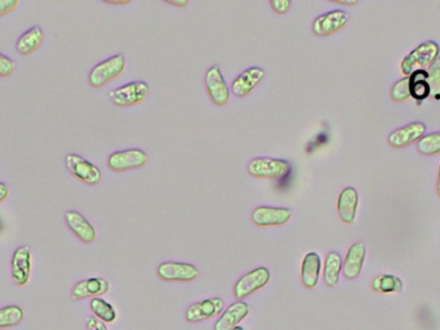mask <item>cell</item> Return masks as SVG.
Listing matches in <instances>:
<instances>
[{
	"label": "cell",
	"mask_w": 440,
	"mask_h": 330,
	"mask_svg": "<svg viewBox=\"0 0 440 330\" xmlns=\"http://www.w3.org/2000/svg\"><path fill=\"white\" fill-rule=\"evenodd\" d=\"M14 62L4 56V54L0 53V78H7L14 73Z\"/></svg>",
	"instance_id": "31"
},
{
	"label": "cell",
	"mask_w": 440,
	"mask_h": 330,
	"mask_svg": "<svg viewBox=\"0 0 440 330\" xmlns=\"http://www.w3.org/2000/svg\"><path fill=\"white\" fill-rule=\"evenodd\" d=\"M223 310H224L223 299L220 298L204 299L201 302L189 306V309L186 312V320L189 323L202 321V320H207V319L220 315V312H223Z\"/></svg>",
	"instance_id": "13"
},
{
	"label": "cell",
	"mask_w": 440,
	"mask_h": 330,
	"mask_svg": "<svg viewBox=\"0 0 440 330\" xmlns=\"http://www.w3.org/2000/svg\"><path fill=\"white\" fill-rule=\"evenodd\" d=\"M390 96L395 102H404L411 97V86H409V76L402 79V81H397L394 84L392 91H390Z\"/></svg>",
	"instance_id": "29"
},
{
	"label": "cell",
	"mask_w": 440,
	"mask_h": 330,
	"mask_svg": "<svg viewBox=\"0 0 440 330\" xmlns=\"http://www.w3.org/2000/svg\"><path fill=\"white\" fill-rule=\"evenodd\" d=\"M320 274V257L310 252L304 257L301 263V282L307 289H314Z\"/></svg>",
	"instance_id": "21"
},
{
	"label": "cell",
	"mask_w": 440,
	"mask_h": 330,
	"mask_svg": "<svg viewBox=\"0 0 440 330\" xmlns=\"http://www.w3.org/2000/svg\"><path fill=\"white\" fill-rule=\"evenodd\" d=\"M264 76H266L264 68H256V66L247 68L234 79L232 87H231L232 93L237 97L250 95L255 87L263 81Z\"/></svg>",
	"instance_id": "15"
},
{
	"label": "cell",
	"mask_w": 440,
	"mask_h": 330,
	"mask_svg": "<svg viewBox=\"0 0 440 330\" xmlns=\"http://www.w3.org/2000/svg\"><path fill=\"white\" fill-rule=\"evenodd\" d=\"M44 41V34L41 27L33 26L26 30L16 41V49L20 54L28 56L41 48Z\"/></svg>",
	"instance_id": "22"
},
{
	"label": "cell",
	"mask_w": 440,
	"mask_h": 330,
	"mask_svg": "<svg viewBox=\"0 0 440 330\" xmlns=\"http://www.w3.org/2000/svg\"><path fill=\"white\" fill-rule=\"evenodd\" d=\"M148 155L140 148H129L116 151L108 156L107 165L114 172H127L130 169L140 168L146 165Z\"/></svg>",
	"instance_id": "6"
},
{
	"label": "cell",
	"mask_w": 440,
	"mask_h": 330,
	"mask_svg": "<svg viewBox=\"0 0 440 330\" xmlns=\"http://www.w3.org/2000/svg\"><path fill=\"white\" fill-rule=\"evenodd\" d=\"M341 271H342V259L340 254L336 252L328 253L323 267V279L327 287L332 288L339 283Z\"/></svg>",
	"instance_id": "23"
},
{
	"label": "cell",
	"mask_w": 440,
	"mask_h": 330,
	"mask_svg": "<svg viewBox=\"0 0 440 330\" xmlns=\"http://www.w3.org/2000/svg\"><path fill=\"white\" fill-rule=\"evenodd\" d=\"M417 150L422 155H438L440 154V132L425 135L417 142Z\"/></svg>",
	"instance_id": "28"
},
{
	"label": "cell",
	"mask_w": 440,
	"mask_h": 330,
	"mask_svg": "<svg viewBox=\"0 0 440 330\" xmlns=\"http://www.w3.org/2000/svg\"><path fill=\"white\" fill-rule=\"evenodd\" d=\"M106 3H110V4H127V3H129V0H124V1H114V0H106Z\"/></svg>",
	"instance_id": "39"
},
{
	"label": "cell",
	"mask_w": 440,
	"mask_h": 330,
	"mask_svg": "<svg viewBox=\"0 0 440 330\" xmlns=\"http://www.w3.org/2000/svg\"><path fill=\"white\" fill-rule=\"evenodd\" d=\"M271 279V272L267 267H258L246 275L241 277L237 283L234 284V294L237 299H245L253 292L261 289L267 285Z\"/></svg>",
	"instance_id": "7"
},
{
	"label": "cell",
	"mask_w": 440,
	"mask_h": 330,
	"mask_svg": "<svg viewBox=\"0 0 440 330\" xmlns=\"http://www.w3.org/2000/svg\"><path fill=\"white\" fill-rule=\"evenodd\" d=\"M371 288L381 294L400 293L403 290V283L399 277L394 275H379L372 280Z\"/></svg>",
	"instance_id": "24"
},
{
	"label": "cell",
	"mask_w": 440,
	"mask_h": 330,
	"mask_svg": "<svg viewBox=\"0 0 440 330\" xmlns=\"http://www.w3.org/2000/svg\"><path fill=\"white\" fill-rule=\"evenodd\" d=\"M439 54V46L435 41H425L402 61L403 74L411 76L414 71L429 68Z\"/></svg>",
	"instance_id": "2"
},
{
	"label": "cell",
	"mask_w": 440,
	"mask_h": 330,
	"mask_svg": "<svg viewBox=\"0 0 440 330\" xmlns=\"http://www.w3.org/2000/svg\"><path fill=\"white\" fill-rule=\"evenodd\" d=\"M427 79H429V86L430 91L434 95H439L440 93V57H438L435 61L429 66L427 71Z\"/></svg>",
	"instance_id": "30"
},
{
	"label": "cell",
	"mask_w": 440,
	"mask_h": 330,
	"mask_svg": "<svg viewBox=\"0 0 440 330\" xmlns=\"http://www.w3.org/2000/svg\"><path fill=\"white\" fill-rule=\"evenodd\" d=\"M334 3H339V4H345V6H355L357 1H342V0H331Z\"/></svg>",
	"instance_id": "37"
},
{
	"label": "cell",
	"mask_w": 440,
	"mask_h": 330,
	"mask_svg": "<svg viewBox=\"0 0 440 330\" xmlns=\"http://www.w3.org/2000/svg\"><path fill=\"white\" fill-rule=\"evenodd\" d=\"M90 310L93 312L97 319H100V321L105 323H112L116 320V311L111 304L106 302L105 299H102L100 297H95L89 304Z\"/></svg>",
	"instance_id": "26"
},
{
	"label": "cell",
	"mask_w": 440,
	"mask_h": 330,
	"mask_svg": "<svg viewBox=\"0 0 440 330\" xmlns=\"http://www.w3.org/2000/svg\"><path fill=\"white\" fill-rule=\"evenodd\" d=\"M232 330H245V329H243V328H241V326H236V328H234V329Z\"/></svg>",
	"instance_id": "40"
},
{
	"label": "cell",
	"mask_w": 440,
	"mask_h": 330,
	"mask_svg": "<svg viewBox=\"0 0 440 330\" xmlns=\"http://www.w3.org/2000/svg\"><path fill=\"white\" fill-rule=\"evenodd\" d=\"M167 4H172V6H175V7H187L188 0H182V1H177V0H167Z\"/></svg>",
	"instance_id": "36"
},
{
	"label": "cell",
	"mask_w": 440,
	"mask_h": 330,
	"mask_svg": "<svg viewBox=\"0 0 440 330\" xmlns=\"http://www.w3.org/2000/svg\"><path fill=\"white\" fill-rule=\"evenodd\" d=\"M108 288H110V285L107 283L106 279L90 277V279L83 280L80 283L76 284L73 288L71 296L75 301L85 299V298H95V297L106 294Z\"/></svg>",
	"instance_id": "19"
},
{
	"label": "cell",
	"mask_w": 440,
	"mask_h": 330,
	"mask_svg": "<svg viewBox=\"0 0 440 330\" xmlns=\"http://www.w3.org/2000/svg\"><path fill=\"white\" fill-rule=\"evenodd\" d=\"M8 196H9V189H8L7 185L0 182V204L7 200Z\"/></svg>",
	"instance_id": "35"
},
{
	"label": "cell",
	"mask_w": 440,
	"mask_h": 330,
	"mask_svg": "<svg viewBox=\"0 0 440 330\" xmlns=\"http://www.w3.org/2000/svg\"><path fill=\"white\" fill-rule=\"evenodd\" d=\"M205 87H206L207 93L210 96L211 101L216 106L227 105L231 98V91L218 65L211 66L207 70L205 74Z\"/></svg>",
	"instance_id": "8"
},
{
	"label": "cell",
	"mask_w": 440,
	"mask_h": 330,
	"mask_svg": "<svg viewBox=\"0 0 440 330\" xmlns=\"http://www.w3.org/2000/svg\"><path fill=\"white\" fill-rule=\"evenodd\" d=\"M366 258V245L363 243L353 244L347 250V257L342 263V274L347 280H354L360 277Z\"/></svg>",
	"instance_id": "17"
},
{
	"label": "cell",
	"mask_w": 440,
	"mask_h": 330,
	"mask_svg": "<svg viewBox=\"0 0 440 330\" xmlns=\"http://www.w3.org/2000/svg\"><path fill=\"white\" fill-rule=\"evenodd\" d=\"M150 93V87L146 81H132L122 87L116 88L110 92V98L116 106L127 108L135 106L146 101Z\"/></svg>",
	"instance_id": "4"
},
{
	"label": "cell",
	"mask_w": 440,
	"mask_h": 330,
	"mask_svg": "<svg viewBox=\"0 0 440 330\" xmlns=\"http://www.w3.org/2000/svg\"><path fill=\"white\" fill-rule=\"evenodd\" d=\"M358 192L353 187H345L337 199V213L341 221L347 225L354 222L358 209Z\"/></svg>",
	"instance_id": "20"
},
{
	"label": "cell",
	"mask_w": 440,
	"mask_h": 330,
	"mask_svg": "<svg viewBox=\"0 0 440 330\" xmlns=\"http://www.w3.org/2000/svg\"><path fill=\"white\" fill-rule=\"evenodd\" d=\"M271 7L278 14H285L290 11L291 1L290 0H271Z\"/></svg>",
	"instance_id": "32"
},
{
	"label": "cell",
	"mask_w": 440,
	"mask_h": 330,
	"mask_svg": "<svg viewBox=\"0 0 440 330\" xmlns=\"http://www.w3.org/2000/svg\"><path fill=\"white\" fill-rule=\"evenodd\" d=\"M125 68V57L122 54H115L112 57L100 62L89 73V84L93 88H100L107 83L119 78Z\"/></svg>",
	"instance_id": "1"
},
{
	"label": "cell",
	"mask_w": 440,
	"mask_h": 330,
	"mask_svg": "<svg viewBox=\"0 0 440 330\" xmlns=\"http://www.w3.org/2000/svg\"><path fill=\"white\" fill-rule=\"evenodd\" d=\"M11 275L19 287L28 283L31 275V248L28 245H22L14 250L11 261Z\"/></svg>",
	"instance_id": "12"
},
{
	"label": "cell",
	"mask_w": 440,
	"mask_h": 330,
	"mask_svg": "<svg viewBox=\"0 0 440 330\" xmlns=\"http://www.w3.org/2000/svg\"><path fill=\"white\" fill-rule=\"evenodd\" d=\"M436 192H438V195L440 197V165L439 170H438V180H436Z\"/></svg>",
	"instance_id": "38"
},
{
	"label": "cell",
	"mask_w": 440,
	"mask_h": 330,
	"mask_svg": "<svg viewBox=\"0 0 440 330\" xmlns=\"http://www.w3.org/2000/svg\"><path fill=\"white\" fill-rule=\"evenodd\" d=\"M65 163L70 175L78 181L90 186H95L100 182L102 180L100 169L94 165L93 163L88 162L85 158L78 154H68L66 155Z\"/></svg>",
	"instance_id": "5"
},
{
	"label": "cell",
	"mask_w": 440,
	"mask_h": 330,
	"mask_svg": "<svg viewBox=\"0 0 440 330\" xmlns=\"http://www.w3.org/2000/svg\"><path fill=\"white\" fill-rule=\"evenodd\" d=\"M426 132V127L422 123H411L406 127L397 129L387 137V142L390 146L395 148H404L411 145L412 142L419 141Z\"/></svg>",
	"instance_id": "14"
},
{
	"label": "cell",
	"mask_w": 440,
	"mask_h": 330,
	"mask_svg": "<svg viewBox=\"0 0 440 330\" xmlns=\"http://www.w3.org/2000/svg\"><path fill=\"white\" fill-rule=\"evenodd\" d=\"M87 330H107V328L103 321H100L97 317H89L87 321Z\"/></svg>",
	"instance_id": "34"
},
{
	"label": "cell",
	"mask_w": 440,
	"mask_h": 330,
	"mask_svg": "<svg viewBox=\"0 0 440 330\" xmlns=\"http://www.w3.org/2000/svg\"><path fill=\"white\" fill-rule=\"evenodd\" d=\"M23 320V310L19 306H7L0 309V329L11 328Z\"/></svg>",
	"instance_id": "27"
},
{
	"label": "cell",
	"mask_w": 440,
	"mask_h": 330,
	"mask_svg": "<svg viewBox=\"0 0 440 330\" xmlns=\"http://www.w3.org/2000/svg\"><path fill=\"white\" fill-rule=\"evenodd\" d=\"M19 0H0V17L4 14H11L16 8L19 7Z\"/></svg>",
	"instance_id": "33"
},
{
	"label": "cell",
	"mask_w": 440,
	"mask_h": 330,
	"mask_svg": "<svg viewBox=\"0 0 440 330\" xmlns=\"http://www.w3.org/2000/svg\"><path fill=\"white\" fill-rule=\"evenodd\" d=\"M349 21V14L345 11L335 9L327 14H320L313 21L312 30L318 36H328L339 33L344 27L347 26Z\"/></svg>",
	"instance_id": "9"
},
{
	"label": "cell",
	"mask_w": 440,
	"mask_h": 330,
	"mask_svg": "<svg viewBox=\"0 0 440 330\" xmlns=\"http://www.w3.org/2000/svg\"><path fill=\"white\" fill-rule=\"evenodd\" d=\"M250 307L246 302L239 301L234 302L223 312L219 320L214 325V330H232L248 315Z\"/></svg>",
	"instance_id": "18"
},
{
	"label": "cell",
	"mask_w": 440,
	"mask_h": 330,
	"mask_svg": "<svg viewBox=\"0 0 440 330\" xmlns=\"http://www.w3.org/2000/svg\"><path fill=\"white\" fill-rule=\"evenodd\" d=\"M409 86H411V96L416 100H424L431 93L425 70L414 71V74L409 76Z\"/></svg>",
	"instance_id": "25"
},
{
	"label": "cell",
	"mask_w": 440,
	"mask_h": 330,
	"mask_svg": "<svg viewBox=\"0 0 440 330\" xmlns=\"http://www.w3.org/2000/svg\"><path fill=\"white\" fill-rule=\"evenodd\" d=\"M293 216L291 210L282 207H256L251 215V221L258 227H273L286 225Z\"/></svg>",
	"instance_id": "10"
},
{
	"label": "cell",
	"mask_w": 440,
	"mask_h": 330,
	"mask_svg": "<svg viewBox=\"0 0 440 330\" xmlns=\"http://www.w3.org/2000/svg\"><path fill=\"white\" fill-rule=\"evenodd\" d=\"M291 170V164L282 159L272 158H256L248 163L247 172L255 178H268V180H280L288 175Z\"/></svg>",
	"instance_id": "3"
},
{
	"label": "cell",
	"mask_w": 440,
	"mask_h": 330,
	"mask_svg": "<svg viewBox=\"0 0 440 330\" xmlns=\"http://www.w3.org/2000/svg\"><path fill=\"white\" fill-rule=\"evenodd\" d=\"M65 221H66L68 229L71 230L83 243H93L95 240L97 234H95V230L92 226V223L89 222L87 218L79 212L67 210Z\"/></svg>",
	"instance_id": "16"
},
{
	"label": "cell",
	"mask_w": 440,
	"mask_h": 330,
	"mask_svg": "<svg viewBox=\"0 0 440 330\" xmlns=\"http://www.w3.org/2000/svg\"><path fill=\"white\" fill-rule=\"evenodd\" d=\"M157 275L167 282L188 283L196 280L200 272L196 266L189 263L164 262L157 267Z\"/></svg>",
	"instance_id": "11"
}]
</instances>
